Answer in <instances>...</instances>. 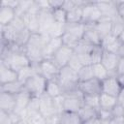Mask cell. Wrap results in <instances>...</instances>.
Segmentation results:
<instances>
[{
  "instance_id": "cell-1",
  "label": "cell",
  "mask_w": 124,
  "mask_h": 124,
  "mask_svg": "<svg viewBox=\"0 0 124 124\" xmlns=\"http://www.w3.org/2000/svg\"><path fill=\"white\" fill-rule=\"evenodd\" d=\"M50 38L41 33L31 34L28 43L24 46L23 50L29 58L32 65H37L45 59V47Z\"/></svg>"
},
{
  "instance_id": "cell-2",
  "label": "cell",
  "mask_w": 124,
  "mask_h": 124,
  "mask_svg": "<svg viewBox=\"0 0 124 124\" xmlns=\"http://www.w3.org/2000/svg\"><path fill=\"white\" fill-rule=\"evenodd\" d=\"M56 80L58 81L61 87L62 94L78 89L79 80L78 78V73L69 66H65L59 70V74Z\"/></svg>"
},
{
  "instance_id": "cell-3",
  "label": "cell",
  "mask_w": 124,
  "mask_h": 124,
  "mask_svg": "<svg viewBox=\"0 0 124 124\" xmlns=\"http://www.w3.org/2000/svg\"><path fill=\"white\" fill-rule=\"evenodd\" d=\"M47 80L40 74H35L24 81V89L33 97H41L46 92Z\"/></svg>"
},
{
  "instance_id": "cell-4",
  "label": "cell",
  "mask_w": 124,
  "mask_h": 124,
  "mask_svg": "<svg viewBox=\"0 0 124 124\" xmlns=\"http://www.w3.org/2000/svg\"><path fill=\"white\" fill-rule=\"evenodd\" d=\"M63 96V110L78 112L83 106V94L77 89L72 92L62 94Z\"/></svg>"
},
{
  "instance_id": "cell-5",
  "label": "cell",
  "mask_w": 124,
  "mask_h": 124,
  "mask_svg": "<svg viewBox=\"0 0 124 124\" xmlns=\"http://www.w3.org/2000/svg\"><path fill=\"white\" fill-rule=\"evenodd\" d=\"M103 17L101 11L97 7L95 1H87L82 8L81 22L85 25H95Z\"/></svg>"
},
{
  "instance_id": "cell-6",
  "label": "cell",
  "mask_w": 124,
  "mask_h": 124,
  "mask_svg": "<svg viewBox=\"0 0 124 124\" xmlns=\"http://www.w3.org/2000/svg\"><path fill=\"white\" fill-rule=\"evenodd\" d=\"M60 68L51 60L44 59L38 64L39 74L42 75L46 80H56Z\"/></svg>"
},
{
  "instance_id": "cell-7",
  "label": "cell",
  "mask_w": 124,
  "mask_h": 124,
  "mask_svg": "<svg viewBox=\"0 0 124 124\" xmlns=\"http://www.w3.org/2000/svg\"><path fill=\"white\" fill-rule=\"evenodd\" d=\"M78 89L83 95L99 96L102 93V82L97 78L81 81L78 83Z\"/></svg>"
},
{
  "instance_id": "cell-8",
  "label": "cell",
  "mask_w": 124,
  "mask_h": 124,
  "mask_svg": "<svg viewBox=\"0 0 124 124\" xmlns=\"http://www.w3.org/2000/svg\"><path fill=\"white\" fill-rule=\"evenodd\" d=\"M118 61H119V56L117 54L107 51L105 49L103 50V54H102V58H101V64L108 70L109 76L117 77L116 68H117Z\"/></svg>"
},
{
  "instance_id": "cell-9",
  "label": "cell",
  "mask_w": 124,
  "mask_h": 124,
  "mask_svg": "<svg viewBox=\"0 0 124 124\" xmlns=\"http://www.w3.org/2000/svg\"><path fill=\"white\" fill-rule=\"evenodd\" d=\"M75 51L73 48L68 47L66 46H62L52 56L51 60L61 69L65 66L68 65L70 59L72 58V56L74 55Z\"/></svg>"
},
{
  "instance_id": "cell-10",
  "label": "cell",
  "mask_w": 124,
  "mask_h": 124,
  "mask_svg": "<svg viewBox=\"0 0 124 124\" xmlns=\"http://www.w3.org/2000/svg\"><path fill=\"white\" fill-rule=\"evenodd\" d=\"M97 7L102 13L103 17L108 18L110 20H113L115 17L119 16L117 13V7L115 1H95Z\"/></svg>"
},
{
  "instance_id": "cell-11",
  "label": "cell",
  "mask_w": 124,
  "mask_h": 124,
  "mask_svg": "<svg viewBox=\"0 0 124 124\" xmlns=\"http://www.w3.org/2000/svg\"><path fill=\"white\" fill-rule=\"evenodd\" d=\"M39 22H40V32L39 33L48 36V33L55 22L53 19V16H52L51 10H49V9L41 10V12L39 13Z\"/></svg>"
},
{
  "instance_id": "cell-12",
  "label": "cell",
  "mask_w": 124,
  "mask_h": 124,
  "mask_svg": "<svg viewBox=\"0 0 124 124\" xmlns=\"http://www.w3.org/2000/svg\"><path fill=\"white\" fill-rule=\"evenodd\" d=\"M101 82H102V93H106L114 97L118 96L122 87L119 84L117 77L109 76L104 80H102Z\"/></svg>"
},
{
  "instance_id": "cell-13",
  "label": "cell",
  "mask_w": 124,
  "mask_h": 124,
  "mask_svg": "<svg viewBox=\"0 0 124 124\" xmlns=\"http://www.w3.org/2000/svg\"><path fill=\"white\" fill-rule=\"evenodd\" d=\"M33 96L28 92L26 91L25 89L23 91H21L20 93L16 94V108H15V112L18 113L21 115L22 119H23V114H24V111L31 100Z\"/></svg>"
},
{
  "instance_id": "cell-14",
  "label": "cell",
  "mask_w": 124,
  "mask_h": 124,
  "mask_svg": "<svg viewBox=\"0 0 124 124\" xmlns=\"http://www.w3.org/2000/svg\"><path fill=\"white\" fill-rule=\"evenodd\" d=\"M122 44L123 43L117 37L113 36L112 34L107 36L106 38H104L101 41V46L103 47V49L109 51V52H112V53H115V54L118 53Z\"/></svg>"
},
{
  "instance_id": "cell-15",
  "label": "cell",
  "mask_w": 124,
  "mask_h": 124,
  "mask_svg": "<svg viewBox=\"0 0 124 124\" xmlns=\"http://www.w3.org/2000/svg\"><path fill=\"white\" fill-rule=\"evenodd\" d=\"M18 79V73L0 61V84L13 82Z\"/></svg>"
},
{
  "instance_id": "cell-16",
  "label": "cell",
  "mask_w": 124,
  "mask_h": 124,
  "mask_svg": "<svg viewBox=\"0 0 124 124\" xmlns=\"http://www.w3.org/2000/svg\"><path fill=\"white\" fill-rule=\"evenodd\" d=\"M16 108V95L0 91V110L12 112Z\"/></svg>"
},
{
  "instance_id": "cell-17",
  "label": "cell",
  "mask_w": 124,
  "mask_h": 124,
  "mask_svg": "<svg viewBox=\"0 0 124 124\" xmlns=\"http://www.w3.org/2000/svg\"><path fill=\"white\" fill-rule=\"evenodd\" d=\"M22 19L26 28L31 32V34L39 33L40 32V22H39V14H30L26 13Z\"/></svg>"
},
{
  "instance_id": "cell-18",
  "label": "cell",
  "mask_w": 124,
  "mask_h": 124,
  "mask_svg": "<svg viewBox=\"0 0 124 124\" xmlns=\"http://www.w3.org/2000/svg\"><path fill=\"white\" fill-rule=\"evenodd\" d=\"M95 30L97 31V33L99 34L101 41L106 38L107 36L111 34V29H112V20L106 18V17H102L101 20L99 22H97L94 25Z\"/></svg>"
},
{
  "instance_id": "cell-19",
  "label": "cell",
  "mask_w": 124,
  "mask_h": 124,
  "mask_svg": "<svg viewBox=\"0 0 124 124\" xmlns=\"http://www.w3.org/2000/svg\"><path fill=\"white\" fill-rule=\"evenodd\" d=\"M81 40L95 46H101V38L95 30L94 25H85V31Z\"/></svg>"
},
{
  "instance_id": "cell-20",
  "label": "cell",
  "mask_w": 124,
  "mask_h": 124,
  "mask_svg": "<svg viewBox=\"0 0 124 124\" xmlns=\"http://www.w3.org/2000/svg\"><path fill=\"white\" fill-rule=\"evenodd\" d=\"M16 16V10L5 5H1L0 8V26L9 25Z\"/></svg>"
},
{
  "instance_id": "cell-21",
  "label": "cell",
  "mask_w": 124,
  "mask_h": 124,
  "mask_svg": "<svg viewBox=\"0 0 124 124\" xmlns=\"http://www.w3.org/2000/svg\"><path fill=\"white\" fill-rule=\"evenodd\" d=\"M63 46L61 38H50L45 47V59H51L54 53Z\"/></svg>"
},
{
  "instance_id": "cell-22",
  "label": "cell",
  "mask_w": 124,
  "mask_h": 124,
  "mask_svg": "<svg viewBox=\"0 0 124 124\" xmlns=\"http://www.w3.org/2000/svg\"><path fill=\"white\" fill-rule=\"evenodd\" d=\"M23 90H24V82H22L19 79L13 81V82L0 84V91H2V92H7L10 94L16 95Z\"/></svg>"
},
{
  "instance_id": "cell-23",
  "label": "cell",
  "mask_w": 124,
  "mask_h": 124,
  "mask_svg": "<svg viewBox=\"0 0 124 124\" xmlns=\"http://www.w3.org/2000/svg\"><path fill=\"white\" fill-rule=\"evenodd\" d=\"M99 102H100L101 109L111 110L117 105V97H114L106 93H101L99 96Z\"/></svg>"
},
{
  "instance_id": "cell-24",
  "label": "cell",
  "mask_w": 124,
  "mask_h": 124,
  "mask_svg": "<svg viewBox=\"0 0 124 124\" xmlns=\"http://www.w3.org/2000/svg\"><path fill=\"white\" fill-rule=\"evenodd\" d=\"M59 124H82V122H81L78 112L63 110L60 113Z\"/></svg>"
},
{
  "instance_id": "cell-25",
  "label": "cell",
  "mask_w": 124,
  "mask_h": 124,
  "mask_svg": "<svg viewBox=\"0 0 124 124\" xmlns=\"http://www.w3.org/2000/svg\"><path fill=\"white\" fill-rule=\"evenodd\" d=\"M84 31H85V24H83L82 22L66 23V25H65V32L71 33L79 39H82Z\"/></svg>"
},
{
  "instance_id": "cell-26",
  "label": "cell",
  "mask_w": 124,
  "mask_h": 124,
  "mask_svg": "<svg viewBox=\"0 0 124 124\" xmlns=\"http://www.w3.org/2000/svg\"><path fill=\"white\" fill-rule=\"evenodd\" d=\"M78 116H79L81 122L83 123V122L88 121V120L92 119L93 117L97 116V115H98V109L83 105V106L79 108V110L78 111Z\"/></svg>"
},
{
  "instance_id": "cell-27",
  "label": "cell",
  "mask_w": 124,
  "mask_h": 124,
  "mask_svg": "<svg viewBox=\"0 0 124 124\" xmlns=\"http://www.w3.org/2000/svg\"><path fill=\"white\" fill-rule=\"evenodd\" d=\"M40 112V97H32L23 114V120L27 117Z\"/></svg>"
},
{
  "instance_id": "cell-28",
  "label": "cell",
  "mask_w": 124,
  "mask_h": 124,
  "mask_svg": "<svg viewBox=\"0 0 124 124\" xmlns=\"http://www.w3.org/2000/svg\"><path fill=\"white\" fill-rule=\"evenodd\" d=\"M45 93L51 98H56V97L61 96L62 90H61V87H60L58 81L57 80H47Z\"/></svg>"
},
{
  "instance_id": "cell-29",
  "label": "cell",
  "mask_w": 124,
  "mask_h": 124,
  "mask_svg": "<svg viewBox=\"0 0 124 124\" xmlns=\"http://www.w3.org/2000/svg\"><path fill=\"white\" fill-rule=\"evenodd\" d=\"M82 8L83 6L76 7L70 12H67V23H78L81 22L82 18Z\"/></svg>"
},
{
  "instance_id": "cell-30",
  "label": "cell",
  "mask_w": 124,
  "mask_h": 124,
  "mask_svg": "<svg viewBox=\"0 0 124 124\" xmlns=\"http://www.w3.org/2000/svg\"><path fill=\"white\" fill-rule=\"evenodd\" d=\"M92 70H93V77H94V78H97L100 81H102L105 78H107L108 77H109V74H108V70L101 63L93 64L92 65Z\"/></svg>"
},
{
  "instance_id": "cell-31",
  "label": "cell",
  "mask_w": 124,
  "mask_h": 124,
  "mask_svg": "<svg viewBox=\"0 0 124 124\" xmlns=\"http://www.w3.org/2000/svg\"><path fill=\"white\" fill-rule=\"evenodd\" d=\"M62 39V43H63V46H66L68 47H71L73 49H75V47L78 45V43L80 42L81 39L78 38L77 36L71 34V33H68V32H65L63 34V36L61 37Z\"/></svg>"
},
{
  "instance_id": "cell-32",
  "label": "cell",
  "mask_w": 124,
  "mask_h": 124,
  "mask_svg": "<svg viewBox=\"0 0 124 124\" xmlns=\"http://www.w3.org/2000/svg\"><path fill=\"white\" fill-rule=\"evenodd\" d=\"M78 78L79 82L89 80L93 78V70H92V65L88 66H82L78 71Z\"/></svg>"
},
{
  "instance_id": "cell-33",
  "label": "cell",
  "mask_w": 124,
  "mask_h": 124,
  "mask_svg": "<svg viewBox=\"0 0 124 124\" xmlns=\"http://www.w3.org/2000/svg\"><path fill=\"white\" fill-rule=\"evenodd\" d=\"M94 47H95V46H92V45L80 40L78 45L75 47L74 51H75L76 54H78V55H80V54H89Z\"/></svg>"
},
{
  "instance_id": "cell-34",
  "label": "cell",
  "mask_w": 124,
  "mask_h": 124,
  "mask_svg": "<svg viewBox=\"0 0 124 124\" xmlns=\"http://www.w3.org/2000/svg\"><path fill=\"white\" fill-rule=\"evenodd\" d=\"M34 0H23V1H18V5L16 9V16H20L22 17L29 10V8L31 7V5L33 4Z\"/></svg>"
},
{
  "instance_id": "cell-35",
  "label": "cell",
  "mask_w": 124,
  "mask_h": 124,
  "mask_svg": "<svg viewBox=\"0 0 124 124\" xmlns=\"http://www.w3.org/2000/svg\"><path fill=\"white\" fill-rule=\"evenodd\" d=\"M52 12V16L55 22L61 23V24H66L67 23V12L63 8L55 9Z\"/></svg>"
},
{
  "instance_id": "cell-36",
  "label": "cell",
  "mask_w": 124,
  "mask_h": 124,
  "mask_svg": "<svg viewBox=\"0 0 124 124\" xmlns=\"http://www.w3.org/2000/svg\"><path fill=\"white\" fill-rule=\"evenodd\" d=\"M124 31V23H123V19L120 18L119 16L115 17L112 20V29H111V34L115 37H119L121 35V33Z\"/></svg>"
},
{
  "instance_id": "cell-37",
  "label": "cell",
  "mask_w": 124,
  "mask_h": 124,
  "mask_svg": "<svg viewBox=\"0 0 124 124\" xmlns=\"http://www.w3.org/2000/svg\"><path fill=\"white\" fill-rule=\"evenodd\" d=\"M65 25L66 24L54 22L53 26L51 27V29L48 33L49 38H61L63 36V34L65 33Z\"/></svg>"
},
{
  "instance_id": "cell-38",
  "label": "cell",
  "mask_w": 124,
  "mask_h": 124,
  "mask_svg": "<svg viewBox=\"0 0 124 124\" xmlns=\"http://www.w3.org/2000/svg\"><path fill=\"white\" fill-rule=\"evenodd\" d=\"M100 96V95H99ZM99 96H90V95H83V105L94 108L96 109L100 108V102Z\"/></svg>"
},
{
  "instance_id": "cell-39",
  "label": "cell",
  "mask_w": 124,
  "mask_h": 124,
  "mask_svg": "<svg viewBox=\"0 0 124 124\" xmlns=\"http://www.w3.org/2000/svg\"><path fill=\"white\" fill-rule=\"evenodd\" d=\"M103 47L101 46H95L92 51L90 52V58H91V64H97V63H101V58H102V54H103Z\"/></svg>"
},
{
  "instance_id": "cell-40",
  "label": "cell",
  "mask_w": 124,
  "mask_h": 124,
  "mask_svg": "<svg viewBox=\"0 0 124 124\" xmlns=\"http://www.w3.org/2000/svg\"><path fill=\"white\" fill-rule=\"evenodd\" d=\"M67 66H69L70 68H72L73 70H75V71L78 73V71L83 65H82V63H81V61H80V59H79V57H78L76 53H74V55H73L72 58L70 59V61H69V63H68Z\"/></svg>"
},
{
  "instance_id": "cell-41",
  "label": "cell",
  "mask_w": 124,
  "mask_h": 124,
  "mask_svg": "<svg viewBox=\"0 0 124 124\" xmlns=\"http://www.w3.org/2000/svg\"><path fill=\"white\" fill-rule=\"evenodd\" d=\"M25 120L28 121V122L31 123V124H46V123L45 116H43L40 112H39V113H36V114H33V115L29 116V117H27Z\"/></svg>"
},
{
  "instance_id": "cell-42",
  "label": "cell",
  "mask_w": 124,
  "mask_h": 124,
  "mask_svg": "<svg viewBox=\"0 0 124 124\" xmlns=\"http://www.w3.org/2000/svg\"><path fill=\"white\" fill-rule=\"evenodd\" d=\"M110 111L112 117H124V108L118 103Z\"/></svg>"
},
{
  "instance_id": "cell-43",
  "label": "cell",
  "mask_w": 124,
  "mask_h": 124,
  "mask_svg": "<svg viewBox=\"0 0 124 124\" xmlns=\"http://www.w3.org/2000/svg\"><path fill=\"white\" fill-rule=\"evenodd\" d=\"M98 116L105 122H108V120L112 117L111 115V111L110 110H106V109H101L99 108L98 109Z\"/></svg>"
},
{
  "instance_id": "cell-44",
  "label": "cell",
  "mask_w": 124,
  "mask_h": 124,
  "mask_svg": "<svg viewBox=\"0 0 124 124\" xmlns=\"http://www.w3.org/2000/svg\"><path fill=\"white\" fill-rule=\"evenodd\" d=\"M12 123L13 121L10 116V112L0 110V124H12Z\"/></svg>"
},
{
  "instance_id": "cell-45",
  "label": "cell",
  "mask_w": 124,
  "mask_h": 124,
  "mask_svg": "<svg viewBox=\"0 0 124 124\" xmlns=\"http://www.w3.org/2000/svg\"><path fill=\"white\" fill-rule=\"evenodd\" d=\"M46 124H59L60 121V113H54L45 117Z\"/></svg>"
},
{
  "instance_id": "cell-46",
  "label": "cell",
  "mask_w": 124,
  "mask_h": 124,
  "mask_svg": "<svg viewBox=\"0 0 124 124\" xmlns=\"http://www.w3.org/2000/svg\"><path fill=\"white\" fill-rule=\"evenodd\" d=\"M64 3V0H48V4H49V9L51 11L55 10V9H59L62 8Z\"/></svg>"
},
{
  "instance_id": "cell-47",
  "label": "cell",
  "mask_w": 124,
  "mask_h": 124,
  "mask_svg": "<svg viewBox=\"0 0 124 124\" xmlns=\"http://www.w3.org/2000/svg\"><path fill=\"white\" fill-rule=\"evenodd\" d=\"M116 75L117 76L124 75V56L119 57V61H118L117 68H116Z\"/></svg>"
},
{
  "instance_id": "cell-48",
  "label": "cell",
  "mask_w": 124,
  "mask_h": 124,
  "mask_svg": "<svg viewBox=\"0 0 124 124\" xmlns=\"http://www.w3.org/2000/svg\"><path fill=\"white\" fill-rule=\"evenodd\" d=\"M117 7V13L120 18L124 19V1H115Z\"/></svg>"
},
{
  "instance_id": "cell-49",
  "label": "cell",
  "mask_w": 124,
  "mask_h": 124,
  "mask_svg": "<svg viewBox=\"0 0 124 124\" xmlns=\"http://www.w3.org/2000/svg\"><path fill=\"white\" fill-rule=\"evenodd\" d=\"M82 124H107V122L103 121V120H102V119L97 115V116L93 117L92 119H90V120H88V121L83 122Z\"/></svg>"
},
{
  "instance_id": "cell-50",
  "label": "cell",
  "mask_w": 124,
  "mask_h": 124,
  "mask_svg": "<svg viewBox=\"0 0 124 124\" xmlns=\"http://www.w3.org/2000/svg\"><path fill=\"white\" fill-rule=\"evenodd\" d=\"M1 5H5V6H9V7H11V8H13V9H16V7H17V5H18V1L17 0H4V1H2V3H1Z\"/></svg>"
},
{
  "instance_id": "cell-51",
  "label": "cell",
  "mask_w": 124,
  "mask_h": 124,
  "mask_svg": "<svg viewBox=\"0 0 124 124\" xmlns=\"http://www.w3.org/2000/svg\"><path fill=\"white\" fill-rule=\"evenodd\" d=\"M107 124H124V117H111Z\"/></svg>"
},
{
  "instance_id": "cell-52",
  "label": "cell",
  "mask_w": 124,
  "mask_h": 124,
  "mask_svg": "<svg viewBox=\"0 0 124 124\" xmlns=\"http://www.w3.org/2000/svg\"><path fill=\"white\" fill-rule=\"evenodd\" d=\"M117 103L124 108V88H121V90L117 96Z\"/></svg>"
},
{
  "instance_id": "cell-53",
  "label": "cell",
  "mask_w": 124,
  "mask_h": 124,
  "mask_svg": "<svg viewBox=\"0 0 124 124\" xmlns=\"http://www.w3.org/2000/svg\"><path fill=\"white\" fill-rule=\"evenodd\" d=\"M117 79H118L119 84L121 85V87H122V88H124V75L117 76Z\"/></svg>"
},
{
  "instance_id": "cell-54",
  "label": "cell",
  "mask_w": 124,
  "mask_h": 124,
  "mask_svg": "<svg viewBox=\"0 0 124 124\" xmlns=\"http://www.w3.org/2000/svg\"><path fill=\"white\" fill-rule=\"evenodd\" d=\"M117 55H118L119 57H123V56H124V44H122V46H121V47H120V49H119Z\"/></svg>"
},
{
  "instance_id": "cell-55",
  "label": "cell",
  "mask_w": 124,
  "mask_h": 124,
  "mask_svg": "<svg viewBox=\"0 0 124 124\" xmlns=\"http://www.w3.org/2000/svg\"><path fill=\"white\" fill-rule=\"evenodd\" d=\"M21 124H31V123H29V122H28V121H26V120H23Z\"/></svg>"
},
{
  "instance_id": "cell-56",
  "label": "cell",
  "mask_w": 124,
  "mask_h": 124,
  "mask_svg": "<svg viewBox=\"0 0 124 124\" xmlns=\"http://www.w3.org/2000/svg\"><path fill=\"white\" fill-rule=\"evenodd\" d=\"M22 123V121L21 122H16V123H12V124H21Z\"/></svg>"
}]
</instances>
